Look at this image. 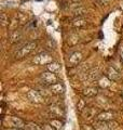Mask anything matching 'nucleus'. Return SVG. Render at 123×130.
Returning <instances> with one entry per match:
<instances>
[{
    "label": "nucleus",
    "instance_id": "obj_1",
    "mask_svg": "<svg viewBox=\"0 0 123 130\" xmlns=\"http://www.w3.org/2000/svg\"><path fill=\"white\" fill-rule=\"evenodd\" d=\"M37 43L35 41H28V42H23L20 44H17V48L14 51V58L16 60H22L26 56L30 55L32 52L36 50Z\"/></svg>",
    "mask_w": 123,
    "mask_h": 130
},
{
    "label": "nucleus",
    "instance_id": "obj_2",
    "mask_svg": "<svg viewBox=\"0 0 123 130\" xmlns=\"http://www.w3.org/2000/svg\"><path fill=\"white\" fill-rule=\"evenodd\" d=\"M51 62H53V58L48 52H40L39 54L35 55L34 60H32V63L37 65H48Z\"/></svg>",
    "mask_w": 123,
    "mask_h": 130
},
{
    "label": "nucleus",
    "instance_id": "obj_3",
    "mask_svg": "<svg viewBox=\"0 0 123 130\" xmlns=\"http://www.w3.org/2000/svg\"><path fill=\"white\" fill-rule=\"evenodd\" d=\"M40 78L42 80V84L44 85H49L51 86L53 84H56L58 81V77L55 73H52L50 71H47V72H43L40 74Z\"/></svg>",
    "mask_w": 123,
    "mask_h": 130
},
{
    "label": "nucleus",
    "instance_id": "obj_4",
    "mask_svg": "<svg viewBox=\"0 0 123 130\" xmlns=\"http://www.w3.org/2000/svg\"><path fill=\"white\" fill-rule=\"evenodd\" d=\"M26 98L28 99V101H30L31 103L35 104H41L44 102V96L41 94L40 91L34 90V89H31L26 93Z\"/></svg>",
    "mask_w": 123,
    "mask_h": 130
},
{
    "label": "nucleus",
    "instance_id": "obj_5",
    "mask_svg": "<svg viewBox=\"0 0 123 130\" xmlns=\"http://www.w3.org/2000/svg\"><path fill=\"white\" fill-rule=\"evenodd\" d=\"M47 111L49 113V115L53 118H59V117L64 116V109L62 108L58 104H51L49 105Z\"/></svg>",
    "mask_w": 123,
    "mask_h": 130
},
{
    "label": "nucleus",
    "instance_id": "obj_6",
    "mask_svg": "<svg viewBox=\"0 0 123 130\" xmlns=\"http://www.w3.org/2000/svg\"><path fill=\"white\" fill-rule=\"evenodd\" d=\"M82 53L80 51H76V52H72V53L69 55L68 61H67V64H68V67H75L77 65H79L80 62L82 61Z\"/></svg>",
    "mask_w": 123,
    "mask_h": 130
},
{
    "label": "nucleus",
    "instance_id": "obj_7",
    "mask_svg": "<svg viewBox=\"0 0 123 130\" xmlns=\"http://www.w3.org/2000/svg\"><path fill=\"white\" fill-rule=\"evenodd\" d=\"M8 125H10V127L12 128H18V129H24L26 126L25 121L17 116H11L10 118H8Z\"/></svg>",
    "mask_w": 123,
    "mask_h": 130
},
{
    "label": "nucleus",
    "instance_id": "obj_8",
    "mask_svg": "<svg viewBox=\"0 0 123 130\" xmlns=\"http://www.w3.org/2000/svg\"><path fill=\"white\" fill-rule=\"evenodd\" d=\"M23 39V32L20 31L19 29H14V30H12L10 32V35H9V42L12 43V44H14V43H18L20 40Z\"/></svg>",
    "mask_w": 123,
    "mask_h": 130
},
{
    "label": "nucleus",
    "instance_id": "obj_9",
    "mask_svg": "<svg viewBox=\"0 0 123 130\" xmlns=\"http://www.w3.org/2000/svg\"><path fill=\"white\" fill-rule=\"evenodd\" d=\"M98 128L101 129V130H112V129H116L118 124L113 120H109V121H99L97 124Z\"/></svg>",
    "mask_w": 123,
    "mask_h": 130
},
{
    "label": "nucleus",
    "instance_id": "obj_10",
    "mask_svg": "<svg viewBox=\"0 0 123 130\" xmlns=\"http://www.w3.org/2000/svg\"><path fill=\"white\" fill-rule=\"evenodd\" d=\"M49 90L52 94H55V95H58V94H62V93H64V86L62 85L60 83H56V84H53L51 85L50 87H49Z\"/></svg>",
    "mask_w": 123,
    "mask_h": 130
},
{
    "label": "nucleus",
    "instance_id": "obj_11",
    "mask_svg": "<svg viewBox=\"0 0 123 130\" xmlns=\"http://www.w3.org/2000/svg\"><path fill=\"white\" fill-rule=\"evenodd\" d=\"M114 118V114L112 112H101L97 115V120L98 121H109V120H113Z\"/></svg>",
    "mask_w": 123,
    "mask_h": 130
},
{
    "label": "nucleus",
    "instance_id": "obj_12",
    "mask_svg": "<svg viewBox=\"0 0 123 130\" xmlns=\"http://www.w3.org/2000/svg\"><path fill=\"white\" fill-rule=\"evenodd\" d=\"M107 77L112 81H118L120 79V74H119V72L116 70V68L109 67L107 70Z\"/></svg>",
    "mask_w": 123,
    "mask_h": 130
},
{
    "label": "nucleus",
    "instance_id": "obj_13",
    "mask_svg": "<svg viewBox=\"0 0 123 130\" xmlns=\"http://www.w3.org/2000/svg\"><path fill=\"white\" fill-rule=\"evenodd\" d=\"M82 94L85 98H94L95 95L98 94V89L96 87H88L82 91Z\"/></svg>",
    "mask_w": 123,
    "mask_h": 130
},
{
    "label": "nucleus",
    "instance_id": "obj_14",
    "mask_svg": "<svg viewBox=\"0 0 123 130\" xmlns=\"http://www.w3.org/2000/svg\"><path fill=\"white\" fill-rule=\"evenodd\" d=\"M47 68L48 71H50L52 73H59L60 70H62V65L58 63V62H51L50 64L47 65Z\"/></svg>",
    "mask_w": 123,
    "mask_h": 130
},
{
    "label": "nucleus",
    "instance_id": "obj_15",
    "mask_svg": "<svg viewBox=\"0 0 123 130\" xmlns=\"http://www.w3.org/2000/svg\"><path fill=\"white\" fill-rule=\"evenodd\" d=\"M98 77H99V72H98L97 68H96V70H95V68H93V70H91L90 72L87 73V78L89 80H91V81L97 80Z\"/></svg>",
    "mask_w": 123,
    "mask_h": 130
},
{
    "label": "nucleus",
    "instance_id": "obj_16",
    "mask_svg": "<svg viewBox=\"0 0 123 130\" xmlns=\"http://www.w3.org/2000/svg\"><path fill=\"white\" fill-rule=\"evenodd\" d=\"M87 24H88L87 20H84L82 18H77L75 21L72 22V26L75 28H82V27H84L85 25H87Z\"/></svg>",
    "mask_w": 123,
    "mask_h": 130
},
{
    "label": "nucleus",
    "instance_id": "obj_17",
    "mask_svg": "<svg viewBox=\"0 0 123 130\" xmlns=\"http://www.w3.org/2000/svg\"><path fill=\"white\" fill-rule=\"evenodd\" d=\"M72 13H73V15H75L76 18H82V16L87 13V9H85L84 7L79 6V7H77V8L73 9Z\"/></svg>",
    "mask_w": 123,
    "mask_h": 130
},
{
    "label": "nucleus",
    "instance_id": "obj_18",
    "mask_svg": "<svg viewBox=\"0 0 123 130\" xmlns=\"http://www.w3.org/2000/svg\"><path fill=\"white\" fill-rule=\"evenodd\" d=\"M25 129L26 130H43V127H41V126L34 123V121H28V123H26Z\"/></svg>",
    "mask_w": 123,
    "mask_h": 130
},
{
    "label": "nucleus",
    "instance_id": "obj_19",
    "mask_svg": "<svg viewBox=\"0 0 123 130\" xmlns=\"http://www.w3.org/2000/svg\"><path fill=\"white\" fill-rule=\"evenodd\" d=\"M78 42H79V36L76 35V34L69 35L68 40H67V43L69 46H75V44H77Z\"/></svg>",
    "mask_w": 123,
    "mask_h": 130
},
{
    "label": "nucleus",
    "instance_id": "obj_20",
    "mask_svg": "<svg viewBox=\"0 0 123 130\" xmlns=\"http://www.w3.org/2000/svg\"><path fill=\"white\" fill-rule=\"evenodd\" d=\"M49 124H51L53 127H54L56 130H59L62 129V126H63V124H62V121L58 119V118H53L51 119L50 121H49Z\"/></svg>",
    "mask_w": 123,
    "mask_h": 130
},
{
    "label": "nucleus",
    "instance_id": "obj_21",
    "mask_svg": "<svg viewBox=\"0 0 123 130\" xmlns=\"http://www.w3.org/2000/svg\"><path fill=\"white\" fill-rule=\"evenodd\" d=\"M0 22H1V26L3 27L9 25V18L5 12H1V14H0Z\"/></svg>",
    "mask_w": 123,
    "mask_h": 130
},
{
    "label": "nucleus",
    "instance_id": "obj_22",
    "mask_svg": "<svg viewBox=\"0 0 123 130\" xmlns=\"http://www.w3.org/2000/svg\"><path fill=\"white\" fill-rule=\"evenodd\" d=\"M99 86L101 88H108V87H110V79L108 78V77H107V78H106V77L101 78L99 80Z\"/></svg>",
    "mask_w": 123,
    "mask_h": 130
},
{
    "label": "nucleus",
    "instance_id": "obj_23",
    "mask_svg": "<svg viewBox=\"0 0 123 130\" xmlns=\"http://www.w3.org/2000/svg\"><path fill=\"white\" fill-rule=\"evenodd\" d=\"M77 107L79 111H83L84 108H87V103H85L84 100H79V102L77 104Z\"/></svg>",
    "mask_w": 123,
    "mask_h": 130
},
{
    "label": "nucleus",
    "instance_id": "obj_24",
    "mask_svg": "<svg viewBox=\"0 0 123 130\" xmlns=\"http://www.w3.org/2000/svg\"><path fill=\"white\" fill-rule=\"evenodd\" d=\"M43 130H56L51 124H46L43 126Z\"/></svg>",
    "mask_w": 123,
    "mask_h": 130
},
{
    "label": "nucleus",
    "instance_id": "obj_25",
    "mask_svg": "<svg viewBox=\"0 0 123 130\" xmlns=\"http://www.w3.org/2000/svg\"><path fill=\"white\" fill-rule=\"evenodd\" d=\"M82 130H94V128L90 125H84L83 127H82Z\"/></svg>",
    "mask_w": 123,
    "mask_h": 130
},
{
    "label": "nucleus",
    "instance_id": "obj_26",
    "mask_svg": "<svg viewBox=\"0 0 123 130\" xmlns=\"http://www.w3.org/2000/svg\"><path fill=\"white\" fill-rule=\"evenodd\" d=\"M8 130H23V129H18V128H11V129H8Z\"/></svg>",
    "mask_w": 123,
    "mask_h": 130
}]
</instances>
